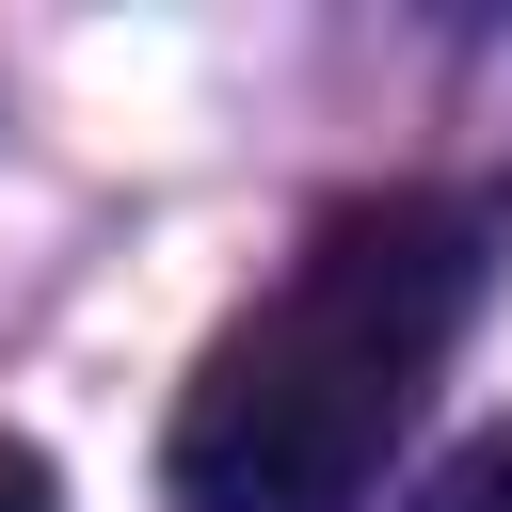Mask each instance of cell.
<instances>
[{"mask_svg": "<svg viewBox=\"0 0 512 512\" xmlns=\"http://www.w3.org/2000/svg\"><path fill=\"white\" fill-rule=\"evenodd\" d=\"M480 304V208L464 192H368L304 240L272 304H240L160 432L176 512H352L432 400L448 336Z\"/></svg>", "mask_w": 512, "mask_h": 512, "instance_id": "1", "label": "cell"}, {"mask_svg": "<svg viewBox=\"0 0 512 512\" xmlns=\"http://www.w3.org/2000/svg\"><path fill=\"white\" fill-rule=\"evenodd\" d=\"M416 512H512V416H496V432H464V448L416 480Z\"/></svg>", "mask_w": 512, "mask_h": 512, "instance_id": "2", "label": "cell"}, {"mask_svg": "<svg viewBox=\"0 0 512 512\" xmlns=\"http://www.w3.org/2000/svg\"><path fill=\"white\" fill-rule=\"evenodd\" d=\"M0 512H64V480H48V448H16V432H0Z\"/></svg>", "mask_w": 512, "mask_h": 512, "instance_id": "3", "label": "cell"}]
</instances>
